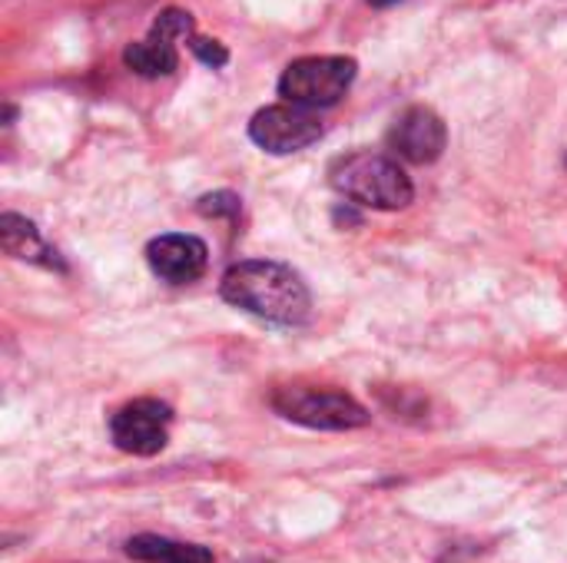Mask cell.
Segmentation results:
<instances>
[{
	"label": "cell",
	"instance_id": "12",
	"mask_svg": "<svg viewBox=\"0 0 567 563\" xmlns=\"http://www.w3.org/2000/svg\"><path fill=\"white\" fill-rule=\"evenodd\" d=\"M153 33L179 43V40H193V13L189 10H179V7H169L163 10L156 20H153Z\"/></svg>",
	"mask_w": 567,
	"mask_h": 563
},
{
	"label": "cell",
	"instance_id": "16",
	"mask_svg": "<svg viewBox=\"0 0 567 563\" xmlns=\"http://www.w3.org/2000/svg\"><path fill=\"white\" fill-rule=\"evenodd\" d=\"M249 563H269V561H249Z\"/></svg>",
	"mask_w": 567,
	"mask_h": 563
},
{
	"label": "cell",
	"instance_id": "15",
	"mask_svg": "<svg viewBox=\"0 0 567 563\" xmlns=\"http://www.w3.org/2000/svg\"><path fill=\"white\" fill-rule=\"evenodd\" d=\"M372 7H392V3H399V0H369Z\"/></svg>",
	"mask_w": 567,
	"mask_h": 563
},
{
	"label": "cell",
	"instance_id": "4",
	"mask_svg": "<svg viewBox=\"0 0 567 563\" xmlns=\"http://www.w3.org/2000/svg\"><path fill=\"white\" fill-rule=\"evenodd\" d=\"M355 73L359 66L352 56H302L282 70L279 96L306 110H326L349 93Z\"/></svg>",
	"mask_w": 567,
	"mask_h": 563
},
{
	"label": "cell",
	"instance_id": "2",
	"mask_svg": "<svg viewBox=\"0 0 567 563\" xmlns=\"http://www.w3.org/2000/svg\"><path fill=\"white\" fill-rule=\"evenodd\" d=\"M329 183L355 206H369V209H382V212L405 209L415 199L412 179L405 176L399 159H392L385 153L339 156L329 169Z\"/></svg>",
	"mask_w": 567,
	"mask_h": 563
},
{
	"label": "cell",
	"instance_id": "1",
	"mask_svg": "<svg viewBox=\"0 0 567 563\" xmlns=\"http://www.w3.org/2000/svg\"><path fill=\"white\" fill-rule=\"evenodd\" d=\"M219 295L269 325L296 329L312 315V295L302 275L272 259H246L226 269L219 282Z\"/></svg>",
	"mask_w": 567,
	"mask_h": 563
},
{
	"label": "cell",
	"instance_id": "10",
	"mask_svg": "<svg viewBox=\"0 0 567 563\" xmlns=\"http://www.w3.org/2000/svg\"><path fill=\"white\" fill-rule=\"evenodd\" d=\"M123 63L133 73H140L146 80H156V76H169L179 66V53H176L173 40H166V37L150 30V37L136 40V43H130L123 50Z\"/></svg>",
	"mask_w": 567,
	"mask_h": 563
},
{
	"label": "cell",
	"instance_id": "3",
	"mask_svg": "<svg viewBox=\"0 0 567 563\" xmlns=\"http://www.w3.org/2000/svg\"><path fill=\"white\" fill-rule=\"evenodd\" d=\"M272 411L312 431H355L369 425V411L346 392L336 388H276L269 398Z\"/></svg>",
	"mask_w": 567,
	"mask_h": 563
},
{
	"label": "cell",
	"instance_id": "11",
	"mask_svg": "<svg viewBox=\"0 0 567 563\" xmlns=\"http://www.w3.org/2000/svg\"><path fill=\"white\" fill-rule=\"evenodd\" d=\"M126 554L143 563H213V554L199 544H183L156 534H140L126 541Z\"/></svg>",
	"mask_w": 567,
	"mask_h": 563
},
{
	"label": "cell",
	"instance_id": "9",
	"mask_svg": "<svg viewBox=\"0 0 567 563\" xmlns=\"http://www.w3.org/2000/svg\"><path fill=\"white\" fill-rule=\"evenodd\" d=\"M0 246L7 256L13 259H23V262H33V265H43V269H56L63 272V259L40 239L37 226L17 212H3L0 216Z\"/></svg>",
	"mask_w": 567,
	"mask_h": 563
},
{
	"label": "cell",
	"instance_id": "8",
	"mask_svg": "<svg viewBox=\"0 0 567 563\" xmlns=\"http://www.w3.org/2000/svg\"><path fill=\"white\" fill-rule=\"evenodd\" d=\"M146 262L150 269L169 282V285H189L196 282L206 265H209V249L199 236H186V232H166L156 236L146 246Z\"/></svg>",
	"mask_w": 567,
	"mask_h": 563
},
{
	"label": "cell",
	"instance_id": "14",
	"mask_svg": "<svg viewBox=\"0 0 567 563\" xmlns=\"http://www.w3.org/2000/svg\"><path fill=\"white\" fill-rule=\"evenodd\" d=\"M189 50L196 53V60H199V63H206V66H213V70H219V66H226V63H229V50H226L219 40L193 37V40H189Z\"/></svg>",
	"mask_w": 567,
	"mask_h": 563
},
{
	"label": "cell",
	"instance_id": "6",
	"mask_svg": "<svg viewBox=\"0 0 567 563\" xmlns=\"http://www.w3.org/2000/svg\"><path fill=\"white\" fill-rule=\"evenodd\" d=\"M319 136H322V119L316 116V110H306L296 103L266 106L249 119V139L272 156L299 153L319 143Z\"/></svg>",
	"mask_w": 567,
	"mask_h": 563
},
{
	"label": "cell",
	"instance_id": "5",
	"mask_svg": "<svg viewBox=\"0 0 567 563\" xmlns=\"http://www.w3.org/2000/svg\"><path fill=\"white\" fill-rule=\"evenodd\" d=\"M173 408L159 398H136L110 418V438L123 455L153 458L166 448Z\"/></svg>",
	"mask_w": 567,
	"mask_h": 563
},
{
	"label": "cell",
	"instance_id": "7",
	"mask_svg": "<svg viewBox=\"0 0 567 563\" xmlns=\"http://www.w3.org/2000/svg\"><path fill=\"white\" fill-rule=\"evenodd\" d=\"M389 146H392V153L399 159L415 163V166H429L449 146L445 119L435 110H429V106H409L395 119V126L389 129Z\"/></svg>",
	"mask_w": 567,
	"mask_h": 563
},
{
	"label": "cell",
	"instance_id": "13",
	"mask_svg": "<svg viewBox=\"0 0 567 563\" xmlns=\"http://www.w3.org/2000/svg\"><path fill=\"white\" fill-rule=\"evenodd\" d=\"M206 219H239V196L236 192H213V196H203L199 206H196Z\"/></svg>",
	"mask_w": 567,
	"mask_h": 563
}]
</instances>
